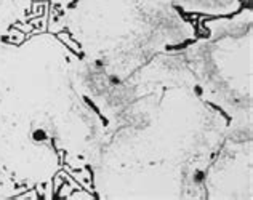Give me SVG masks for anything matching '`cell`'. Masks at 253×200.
I'll list each match as a JSON object with an SVG mask.
<instances>
[{
  "label": "cell",
  "instance_id": "7a4b0ae2",
  "mask_svg": "<svg viewBox=\"0 0 253 200\" xmlns=\"http://www.w3.org/2000/svg\"><path fill=\"white\" fill-rule=\"evenodd\" d=\"M77 2H79V0H74V2H72V3H71V5H69V8H74V6L77 5Z\"/></svg>",
  "mask_w": 253,
  "mask_h": 200
},
{
  "label": "cell",
  "instance_id": "6da1fadb",
  "mask_svg": "<svg viewBox=\"0 0 253 200\" xmlns=\"http://www.w3.org/2000/svg\"><path fill=\"white\" fill-rule=\"evenodd\" d=\"M84 101H85V103L90 106V109H93V111H95L96 114H98V117H99V120H101V123H103L104 127H107V125H109L107 119H106V117H104L103 114H101V111H99V109H98V106H96L95 103H93V101H90V99H88V98H86V96H84Z\"/></svg>",
  "mask_w": 253,
  "mask_h": 200
}]
</instances>
